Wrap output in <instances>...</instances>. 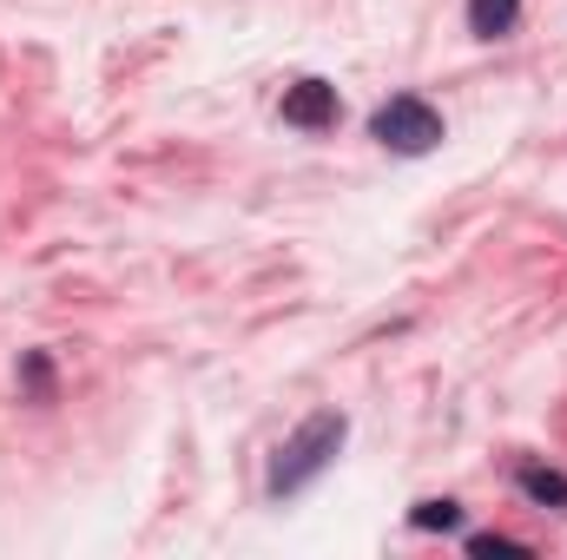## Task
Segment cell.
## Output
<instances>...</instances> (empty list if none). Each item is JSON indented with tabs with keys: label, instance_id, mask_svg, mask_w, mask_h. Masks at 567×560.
Here are the masks:
<instances>
[{
	"label": "cell",
	"instance_id": "cell-4",
	"mask_svg": "<svg viewBox=\"0 0 567 560\" xmlns=\"http://www.w3.org/2000/svg\"><path fill=\"white\" fill-rule=\"evenodd\" d=\"M515 488H522L535 508L567 515V475H561V468H548V462H522V468H515Z\"/></svg>",
	"mask_w": 567,
	"mask_h": 560
},
{
	"label": "cell",
	"instance_id": "cell-7",
	"mask_svg": "<svg viewBox=\"0 0 567 560\" xmlns=\"http://www.w3.org/2000/svg\"><path fill=\"white\" fill-rule=\"evenodd\" d=\"M20 383H27L33 403H53V363H47V350H27L20 356Z\"/></svg>",
	"mask_w": 567,
	"mask_h": 560
},
{
	"label": "cell",
	"instance_id": "cell-3",
	"mask_svg": "<svg viewBox=\"0 0 567 560\" xmlns=\"http://www.w3.org/2000/svg\"><path fill=\"white\" fill-rule=\"evenodd\" d=\"M284 126H297V133H330L337 120H343V100H337V86L330 80H317V73H303V80H290L278 100Z\"/></svg>",
	"mask_w": 567,
	"mask_h": 560
},
{
	"label": "cell",
	"instance_id": "cell-8",
	"mask_svg": "<svg viewBox=\"0 0 567 560\" xmlns=\"http://www.w3.org/2000/svg\"><path fill=\"white\" fill-rule=\"evenodd\" d=\"M468 554H535V548L515 535H468Z\"/></svg>",
	"mask_w": 567,
	"mask_h": 560
},
{
	"label": "cell",
	"instance_id": "cell-6",
	"mask_svg": "<svg viewBox=\"0 0 567 560\" xmlns=\"http://www.w3.org/2000/svg\"><path fill=\"white\" fill-rule=\"evenodd\" d=\"M410 528H416V535H455V528H462V501L429 495V501H416V508H410Z\"/></svg>",
	"mask_w": 567,
	"mask_h": 560
},
{
	"label": "cell",
	"instance_id": "cell-2",
	"mask_svg": "<svg viewBox=\"0 0 567 560\" xmlns=\"http://www.w3.org/2000/svg\"><path fill=\"white\" fill-rule=\"evenodd\" d=\"M370 139L396 158H423L442 145V113L429 106L423 93H390L377 113H370Z\"/></svg>",
	"mask_w": 567,
	"mask_h": 560
},
{
	"label": "cell",
	"instance_id": "cell-5",
	"mask_svg": "<svg viewBox=\"0 0 567 560\" xmlns=\"http://www.w3.org/2000/svg\"><path fill=\"white\" fill-rule=\"evenodd\" d=\"M522 27V0H468V33L475 40H508Z\"/></svg>",
	"mask_w": 567,
	"mask_h": 560
},
{
	"label": "cell",
	"instance_id": "cell-1",
	"mask_svg": "<svg viewBox=\"0 0 567 560\" xmlns=\"http://www.w3.org/2000/svg\"><path fill=\"white\" fill-rule=\"evenodd\" d=\"M343 442H350V416L343 409H317V416L297 422V435L278 448V462H271V501H290V495H303L337 455H343Z\"/></svg>",
	"mask_w": 567,
	"mask_h": 560
}]
</instances>
